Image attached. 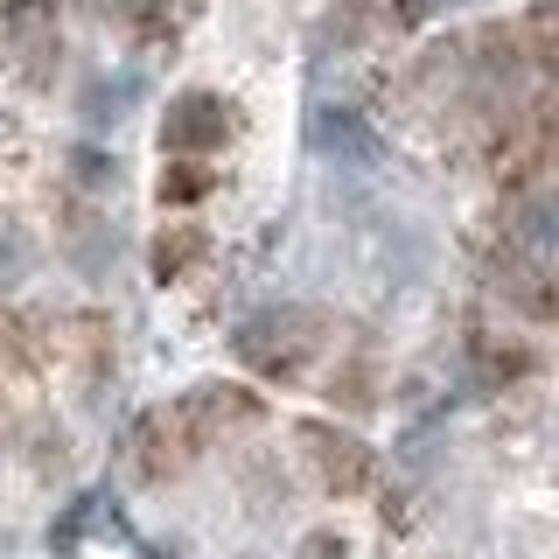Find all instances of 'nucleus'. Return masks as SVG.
<instances>
[{"mask_svg": "<svg viewBox=\"0 0 559 559\" xmlns=\"http://www.w3.org/2000/svg\"><path fill=\"white\" fill-rule=\"evenodd\" d=\"M238 357H245V371H259V378L301 384L314 364L329 357V322L314 308H266L238 329Z\"/></svg>", "mask_w": 559, "mask_h": 559, "instance_id": "f257e3e1", "label": "nucleus"}, {"mask_svg": "<svg viewBox=\"0 0 559 559\" xmlns=\"http://www.w3.org/2000/svg\"><path fill=\"white\" fill-rule=\"evenodd\" d=\"M294 454H301L308 483L322 489V497H364V489L378 483V454L357 441L349 427H329V419H301L294 427Z\"/></svg>", "mask_w": 559, "mask_h": 559, "instance_id": "f03ea898", "label": "nucleus"}, {"mask_svg": "<svg viewBox=\"0 0 559 559\" xmlns=\"http://www.w3.org/2000/svg\"><path fill=\"white\" fill-rule=\"evenodd\" d=\"M483 162H489V175H497L503 189H538V175L552 168V112H546V98L511 112L503 127H489Z\"/></svg>", "mask_w": 559, "mask_h": 559, "instance_id": "7ed1b4c3", "label": "nucleus"}, {"mask_svg": "<svg viewBox=\"0 0 559 559\" xmlns=\"http://www.w3.org/2000/svg\"><path fill=\"white\" fill-rule=\"evenodd\" d=\"M238 133V105L217 98V92H182L162 112V154L175 162H210V154H224Z\"/></svg>", "mask_w": 559, "mask_h": 559, "instance_id": "20e7f679", "label": "nucleus"}, {"mask_svg": "<svg viewBox=\"0 0 559 559\" xmlns=\"http://www.w3.org/2000/svg\"><path fill=\"white\" fill-rule=\"evenodd\" d=\"M175 413H182V427H189L197 448H217V441H231V433H252L259 419H266V399H259L252 384H197L189 399H175Z\"/></svg>", "mask_w": 559, "mask_h": 559, "instance_id": "39448f33", "label": "nucleus"}, {"mask_svg": "<svg viewBox=\"0 0 559 559\" xmlns=\"http://www.w3.org/2000/svg\"><path fill=\"white\" fill-rule=\"evenodd\" d=\"M197 454H203V448L189 441V427H182V413H175V406H154V413L133 427V468H140V483L182 476Z\"/></svg>", "mask_w": 559, "mask_h": 559, "instance_id": "423d86ee", "label": "nucleus"}, {"mask_svg": "<svg viewBox=\"0 0 559 559\" xmlns=\"http://www.w3.org/2000/svg\"><path fill=\"white\" fill-rule=\"evenodd\" d=\"M197 259H203V231H197V224H168V231L154 238L147 266H154V280H162V287H175V280L197 266Z\"/></svg>", "mask_w": 559, "mask_h": 559, "instance_id": "0eeeda50", "label": "nucleus"}, {"mask_svg": "<svg viewBox=\"0 0 559 559\" xmlns=\"http://www.w3.org/2000/svg\"><path fill=\"white\" fill-rule=\"evenodd\" d=\"M154 189H162V203H203L210 189H217V168H210V162H175V154H168Z\"/></svg>", "mask_w": 559, "mask_h": 559, "instance_id": "6e6552de", "label": "nucleus"}, {"mask_svg": "<svg viewBox=\"0 0 559 559\" xmlns=\"http://www.w3.org/2000/svg\"><path fill=\"white\" fill-rule=\"evenodd\" d=\"M476 364H483V378H489V384H511V378L532 371V349H524V343H497V336H483V343H476Z\"/></svg>", "mask_w": 559, "mask_h": 559, "instance_id": "1a4fd4ad", "label": "nucleus"}, {"mask_svg": "<svg viewBox=\"0 0 559 559\" xmlns=\"http://www.w3.org/2000/svg\"><path fill=\"white\" fill-rule=\"evenodd\" d=\"M119 14H127L140 35H168L175 28V0H119Z\"/></svg>", "mask_w": 559, "mask_h": 559, "instance_id": "9d476101", "label": "nucleus"}, {"mask_svg": "<svg viewBox=\"0 0 559 559\" xmlns=\"http://www.w3.org/2000/svg\"><path fill=\"white\" fill-rule=\"evenodd\" d=\"M301 559H349V546H343L336 532H308L301 538Z\"/></svg>", "mask_w": 559, "mask_h": 559, "instance_id": "9b49d317", "label": "nucleus"}]
</instances>
